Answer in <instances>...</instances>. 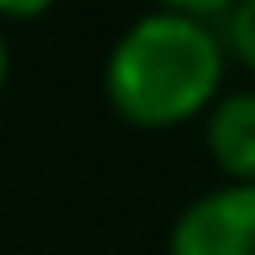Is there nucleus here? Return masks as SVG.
I'll return each instance as SVG.
<instances>
[{
	"instance_id": "nucleus-1",
	"label": "nucleus",
	"mask_w": 255,
	"mask_h": 255,
	"mask_svg": "<svg viewBox=\"0 0 255 255\" xmlns=\"http://www.w3.org/2000/svg\"><path fill=\"white\" fill-rule=\"evenodd\" d=\"M227 52L213 24L170 9L132 19L104 57V100L123 123L161 132L213 109Z\"/></svg>"
},
{
	"instance_id": "nucleus-2",
	"label": "nucleus",
	"mask_w": 255,
	"mask_h": 255,
	"mask_svg": "<svg viewBox=\"0 0 255 255\" xmlns=\"http://www.w3.org/2000/svg\"><path fill=\"white\" fill-rule=\"evenodd\" d=\"M170 255H255V184H218L180 208Z\"/></svg>"
},
{
	"instance_id": "nucleus-3",
	"label": "nucleus",
	"mask_w": 255,
	"mask_h": 255,
	"mask_svg": "<svg viewBox=\"0 0 255 255\" xmlns=\"http://www.w3.org/2000/svg\"><path fill=\"white\" fill-rule=\"evenodd\" d=\"M203 142L227 184H255V90H227L203 114Z\"/></svg>"
},
{
	"instance_id": "nucleus-4",
	"label": "nucleus",
	"mask_w": 255,
	"mask_h": 255,
	"mask_svg": "<svg viewBox=\"0 0 255 255\" xmlns=\"http://www.w3.org/2000/svg\"><path fill=\"white\" fill-rule=\"evenodd\" d=\"M213 28H218V38H222V52L255 76V0H237Z\"/></svg>"
},
{
	"instance_id": "nucleus-5",
	"label": "nucleus",
	"mask_w": 255,
	"mask_h": 255,
	"mask_svg": "<svg viewBox=\"0 0 255 255\" xmlns=\"http://www.w3.org/2000/svg\"><path fill=\"white\" fill-rule=\"evenodd\" d=\"M237 0H161V9L170 14H189V19H203V24H218Z\"/></svg>"
},
{
	"instance_id": "nucleus-6",
	"label": "nucleus",
	"mask_w": 255,
	"mask_h": 255,
	"mask_svg": "<svg viewBox=\"0 0 255 255\" xmlns=\"http://www.w3.org/2000/svg\"><path fill=\"white\" fill-rule=\"evenodd\" d=\"M57 0H0V19H38Z\"/></svg>"
},
{
	"instance_id": "nucleus-7",
	"label": "nucleus",
	"mask_w": 255,
	"mask_h": 255,
	"mask_svg": "<svg viewBox=\"0 0 255 255\" xmlns=\"http://www.w3.org/2000/svg\"><path fill=\"white\" fill-rule=\"evenodd\" d=\"M5 76H9V52H5V33H0V90H5Z\"/></svg>"
}]
</instances>
